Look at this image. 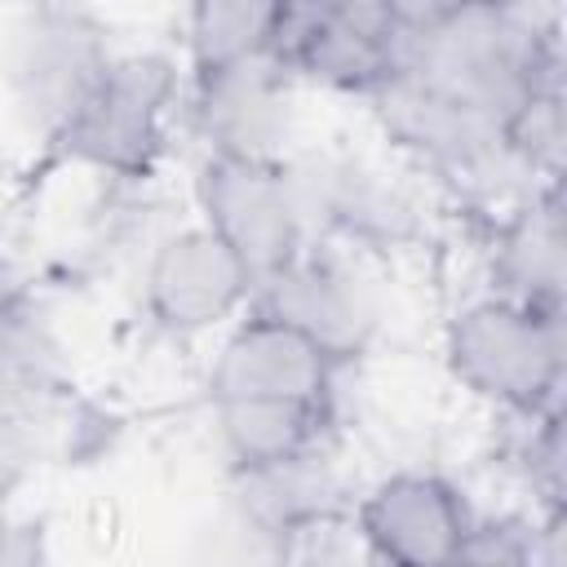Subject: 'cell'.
Listing matches in <instances>:
<instances>
[{"label": "cell", "instance_id": "16", "mask_svg": "<svg viewBox=\"0 0 567 567\" xmlns=\"http://www.w3.org/2000/svg\"><path fill=\"white\" fill-rule=\"evenodd\" d=\"M492 465L514 487L518 505L563 509V487H567L563 408L536 416H492Z\"/></svg>", "mask_w": 567, "mask_h": 567}, {"label": "cell", "instance_id": "4", "mask_svg": "<svg viewBox=\"0 0 567 567\" xmlns=\"http://www.w3.org/2000/svg\"><path fill=\"white\" fill-rule=\"evenodd\" d=\"M120 53L111 22L84 4H31L4 22L0 89L22 137L44 151Z\"/></svg>", "mask_w": 567, "mask_h": 567}, {"label": "cell", "instance_id": "18", "mask_svg": "<svg viewBox=\"0 0 567 567\" xmlns=\"http://www.w3.org/2000/svg\"><path fill=\"white\" fill-rule=\"evenodd\" d=\"M275 567H372L359 536L346 523H328V527H310L292 540H284L279 563Z\"/></svg>", "mask_w": 567, "mask_h": 567}, {"label": "cell", "instance_id": "15", "mask_svg": "<svg viewBox=\"0 0 567 567\" xmlns=\"http://www.w3.org/2000/svg\"><path fill=\"white\" fill-rule=\"evenodd\" d=\"M279 0H199L177 13L173 53L186 75L226 71L266 58L275 44Z\"/></svg>", "mask_w": 567, "mask_h": 567}, {"label": "cell", "instance_id": "17", "mask_svg": "<svg viewBox=\"0 0 567 567\" xmlns=\"http://www.w3.org/2000/svg\"><path fill=\"white\" fill-rule=\"evenodd\" d=\"M49 412L44 416H0V514L18 509L22 487L49 461V447H44Z\"/></svg>", "mask_w": 567, "mask_h": 567}, {"label": "cell", "instance_id": "12", "mask_svg": "<svg viewBox=\"0 0 567 567\" xmlns=\"http://www.w3.org/2000/svg\"><path fill=\"white\" fill-rule=\"evenodd\" d=\"M478 239V292L527 310H567V208L563 182L532 190L527 199L470 217Z\"/></svg>", "mask_w": 567, "mask_h": 567}, {"label": "cell", "instance_id": "13", "mask_svg": "<svg viewBox=\"0 0 567 567\" xmlns=\"http://www.w3.org/2000/svg\"><path fill=\"white\" fill-rule=\"evenodd\" d=\"M359 496V478L346 470L341 439L306 447L288 461L226 474L221 505L270 540H292L310 527L346 523Z\"/></svg>", "mask_w": 567, "mask_h": 567}, {"label": "cell", "instance_id": "10", "mask_svg": "<svg viewBox=\"0 0 567 567\" xmlns=\"http://www.w3.org/2000/svg\"><path fill=\"white\" fill-rule=\"evenodd\" d=\"M190 217L230 248V257L248 270L252 288L288 266L306 244V230L297 221V204L279 164H252V159H217L195 155L190 164Z\"/></svg>", "mask_w": 567, "mask_h": 567}, {"label": "cell", "instance_id": "8", "mask_svg": "<svg viewBox=\"0 0 567 567\" xmlns=\"http://www.w3.org/2000/svg\"><path fill=\"white\" fill-rule=\"evenodd\" d=\"M177 142H186L195 155L279 164L306 142L301 89L270 53L226 71L186 75Z\"/></svg>", "mask_w": 567, "mask_h": 567}, {"label": "cell", "instance_id": "11", "mask_svg": "<svg viewBox=\"0 0 567 567\" xmlns=\"http://www.w3.org/2000/svg\"><path fill=\"white\" fill-rule=\"evenodd\" d=\"M350 368L332 363L319 346L297 337L292 328L266 319V315H244L235 319L208 354L204 368V403H292V408H315L341 421V385Z\"/></svg>", "mask_w": 567, "mask_h": 567}, {"label": "cell", "instance_id": "1", "mask_svg": "<svg viewBox=\"0 0 567 567\" xmlns=\"http://www.w3.org/2000/svg\"><path fill=\"white\" fill-rule=\"evenodd\" d=\"M284 177L306 244L346 248L381 266L434 239L443 199L399 159L341 142H301L284 159Z\"/></svg>", "mask_w": 567, "mask_h": 567}, {"label": "cell", "instance_id": "2", "mask_svg": "<svg viewBox=\"0 0 567 567\" xmlns=\"http://www.w3.org/2000/svg\"><path fill=\"white\" fill-rule=\"evenodd\" d=\"M186 71L173 49H120L89 102L40 151L44 164L93 182H159L177 146Z\"/></svg>", "mask_w": 567, "mask_h": 567}, {"label": "cell", "instance_id": "19", "mask_svg": "<svg viewBox=\"0 0 567 567\" xmlns=\"http://www.w3.org/2000/svg\"><path fill=\"white\" fill-rule=\"evenodd\" d=\"M0 567H49L44 518H31L22 509L0 514Z\"/></svg>", "mask_w": 567, "mask_h": 567}, {"label": "cell", "instance_id": "14", "mask_svg": "<svg viewBox=\"0 0 567 567\" xmlns=\"http://www.w3.org/2000/svg\"><path fill=\"white\" fill-rule=\"evenodd\" d=\"M208 425L221 456V474L261 470L306 447L341 439L337 416L315 408H292V403H221V408H208Z\"/></svg>", "mask_w": 567, "mask_h": 567}, {"label": "cell", "instance_id": "5", "mask_svg": "<svg viewBox=\"0 0 567 567\" xmlns=\"http://www.w3.org/2000/svg\"><path fill=\"white\" fill-rule=\"evenodd\" d=\"M248 310L292 328L341 368L363 363L390 319L381 266L328 244H310L266 275L252 288Z\"/></svg>", "mask_w": 567, "mask_h": 567}, {"label": "cell", "instance_id": "7", "mask_svg": "<svg viewBox=\"0 0 567 567\" xmlns=\"http://www.w3.org/2000/svg\"><path fill=\"white\" fill-rule=\"evenodd\" d=\"M394 0H279L270 58L306 93L372 102L394 71Z\"/></svg>", "mask_w": 567, "mask_h": 567}, {"label": "cell", "instance_id": "20", "mask_svg": "<svg viewBox=\"0 0 567 567\" xmlns=\"http://www.w3.org/2000/svg\"><path fill=\"white\" fill-rule=\"evenodd\" d=\"M456 567H478V563H456Z\"/></svg>", "mask_w": 567, "mask_h": 567}, {"label": "cell", "instance_id": "3", "mask_svg": "<svg viewBox=\"0 0 567 567\" xmlns=\"http://www.w3.org/2000/svg\"><path fill=\"white\" fill-rule=\"evenodd\" d=\"M439 359L447 381L487 416L554 412L567 390V310L470 292L443 319Z\"/></svg>", "mask_w": 567, "mask_h": 567}, {"label": "cell", "instance_id": "6", "mask_svg": "<svg viewBox=\"0 0 567 567\" xmlns=\"http://www.w3.org/2000/svg\"><path fill=\"white\" fill-rule=\"evenodd\" d=\"M137 319L151 341L199 346L217 341L235 319L248 315L252 279L195 217L168 226L133 270Z\"/></svg>", "mask_w": 567, "mask_h": 567}, {"label": "cell", "instance_id": "9", "mask_svg": "<svg viewBox=\"0 0 567 567\" xmlns=\"http://www.w3.org/2000/svg\"><path fill=\"white\" fill-rule=\"evenodd\" d=\"M478 505L439 465H394L359 483L350 532L372 567H456Z\"/></svg>", "mask_w": 567, "mask_h": 567}]
</instances>
